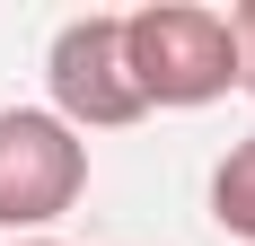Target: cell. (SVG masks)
Here are the masks:
<instances>
[{"label": "cell", "mask_w": 255, "mask_h": 246, "mask_svg": "<svg viewBox=\"0 0 255 246\" xmlns=\"http://www.w3.org/2000/svg\"><path fill=\"white\" fill-rule=\"evenodd\" d=\"M9 246H62V238H9Z\"/></svg>", "instance_id": "8992f818"}, {"label": "cell", "mask_w": 255, "mask_h": 246, "mask_svg": "<svg viewBox=\"0 0 255 246\" xmlns=\"http://www.w3.org/2000/svg\"><path fill=\"white\" fill-rule=\"evenodd\" d=\"M88 194V141L53 106H0V238H53Z\"/></svg>", "instance_id": "7a4b0ae2"}, {"label": "cell", "mask_w": 255, "mask_h": 246, "mask_svg": "<svg viewBox=\"0 0 255 246\" xmlns=\"http://www.w3.org/2000/svg\"><path fill=\"white\" fill-rule=\"evenodd\" d=\"M229 35H238V88L255 97V0H238V9H229Z\"/></svg>", "instance_id": "5b68a950"}, {"label": "cell", "mask_w": 255, "mask_h": 246, "mask_svg": "<svg viewBox=\"0 0 255 246\" xmlns=\"http://www.w3.org/2000/svg\"><path fill=\"white\" fill-rule=\"evenodd\" d=\"M211 229L238 246H255V132L229 141V158L211 167Z\"/></svg>", "instance_id": "277c9868"}, {"label": "cell", "mask_w": 255, "mask_h": 246, "mask_svg": "<svg viewBox=\"0 0 255 246\" xmlns=\"http://www.w3.org/2000/svg\"><path fill=\"white\" fill-rule=\"evenodd\" d=\"M124 53H132V79H141V106H167V115L220 106V97L238 88L229 9H203V0H150V9H124Z\"/></svg>", "instance_id": "6da1fadb"}, {"label": "cell", "mask_w": 255, "mask_h": 246, "mask_svg": "<svg viewBox=\"0 0 255 246\" xmlns=\"http://www.w3.org/2000/svg\"><path fill=\"white\" fill-rule=\"evenodd\" d=\"M44 88H53V115L71 123L79 141H88V132H124V123L150 115L115 9H88V18H62V26H53V44H44Z\"/></svg>", "instance_id": "3957f363"}]
</instances>
